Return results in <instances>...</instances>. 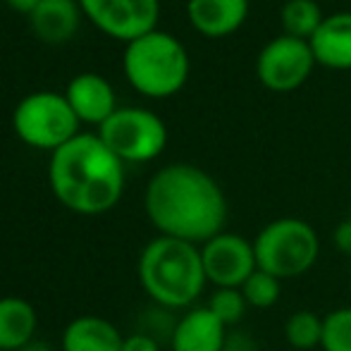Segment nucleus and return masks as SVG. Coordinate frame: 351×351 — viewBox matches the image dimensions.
Here are the masks:
<instances>
[{"label":"nucleus","mask_w":351,"mask_h":351,"mask_svg":"<svg viewBox=\"0 0 351 351\" xmlns=\"http://www.w3.org/2000/svg\"><path fill=\"white\" fill-rule=\"evenodd\" d=\"M146 215L162 237L206 244L225 232L227 199L206 170L172 162L151 177L143 196Z\"/></svg>","instance_id":"1"},{"label":"nucleus","mask_w":351,"mask_h":351,"mask_svg":"<svg viewBox=\"0 0 351 351\" xmlns=\"http://www.w3.org/2000/svg\"><path fill=\"white\" fill-rule=\"evenodd\" d=\"M48 180L62 206L82 215H101L120 201L125 162L98 134H77L53 151Z\"/></svg>","instance_id":"2"},{"label":"nucleus","mask_w":351,"mask_h":351,"mask_svg":"<svg viewBox=\"0 0 351 351\" xmlns=\"http://www.w3.org/2000/svg\"><path fill=\"white\" fill-rule=\"evenodd\" d=\"M139 282L162 308H186L206 287L201 246L175 237H156L139 256Z\"/></svg>","instance_id":"3"},{"label":"nucleus","mask_w":351,"mask_h":351,"mask_svg":"<svg viewBox=\"0 0 351 351\" xmlns=\"http://www.w3.org/2000/svg\"><path fill=\"white\" fill-rule=\"evenodd\" d=\"M122 67L130 84L148 98L175 96L189 79V53L172 34L156 32L127 43Z\"/></svg>","instance_id":"4"},{"label":"nucleus","mask_w":351,"mask_h":351,"mask_svg":"<svg viewBox=\"0 0 351 351\" xmlns=\"http://www.w3.org/2000/svg\"><path fill=\"white\" fill-rule=\"evenodd\" d=\"M254 254L258 270L280 282L301 278L320 256L318 232L299 217H278L256 234Z\"/></svg>","instance_id":"5"},{"label":"nucleus","mask_w":351,"mask_h":351,"mask_svg":"<svg viewBox=\"0 0 351 351\" xmlns=\"http://www.w3.org/2000/svg\"><path fill=\"white\" fill-rule=\"evenodd\" d=\"M12 125L17 136L34 148L58 151L79 134V117L74 115L65 93H29L14 108Z\"/></svg>","instance_id":"6"},{"label":"nucleus","mask_w":351,"mask_h":351,"mask_svg":"<svg viewBox=\"0 0 351 351\" xmlns=\"http://www.w3.org/2000/svg\"><path fill=\"white\" fill-rule=\"evenodd\" d=\"M98 136L122 162H148L162 153L167 127L156 112L143 108H117L101 127Z\"/></svg>","instance_id":"7"},{"label":"nucleus","mask_w":351,"mask_h":351,"mask_svg":"<svg viewBox=\"0 0 351 351\" xmlns=\"http://www.w3.org/2000/svg\"><path fill=\"white\" fill-rule=\"evenodd\" d=\"M315 65L318 62L308 41L282 34L261 48L256 58V74L265 88L275 93H289L306 84Z\"/></svg>","instance_id":"8"},{"label":"nucleus","mask_w":351,"mask_h":351,"mask_svg":"<svg viewBox=\"0 0 351 351\" xmlns=\"http://www.w3.org/2000/svg\"><path fill=\"white\" fill-rule=\"evenodd\" d=\"M82 12L108 36L132 43L156 32L158 0H79Z\"/></svg>","instance_id":"9"},{"label":"nucleus","mask_w":351,"mask_h":351,"mask_svg":"<svg viewBox=\"0 0 351 351\" xmlns=\"http://www.w3.org/2000/svg\"><path fill=\"white\" fill-rule=\"evenodd\" d=\"M201 261H204L206 280L215 285V289L222 287L239 289L258 270L254 241L234 232H220L206 244H201Z\"/></svg>","instance_id":"10"},{"label":"nucleus","mask_w":351,"mask_h":351,"mask_svg":"<svg viewBox=\"0 0 351 351\" xmlns=\"http://www.w3.org/2000/svg\"><path fill=\"white\" fill-rule=\"evenodd\" d=\"M65 98L72 106L74 115L79 117V122H88V125L101 127L117 110L115 91H112L110 82L96 72L77 74L67 84Z\"/></svg>","instance_id":"11"},{"label":"nucleus","mask_w":351,"mask_h":351,"mask_svg":"<svg viewBox=\"0 0 351 351\" xmlns=\"http://www.w3.org/2000/svg\"><path fill=\"white\" fill-rule=\"evenodd\" d=\"M227 328L210 313L208 306H201L184 313L172 328V351H225Z\"/></svg>","instance_id":"12"},{"label":"nucleus","mask_w":351,"mask_h":351,"mask_svg":"<svg viewBox=\"0 0 351 351\" xmlns=\"http://www.w3.org/2000/svg\"><path fill=\"white\" fill-rule=\"evenodd\" d=\"M186 14L199 34L208 38H225L246 22L249 0H189Z\"/></svg>","instance_id":"13"},{"label":"nucleus","mask_w":351,"mask_h":351,"mask_svg":"<svg viewBox=\"0 0 351 351\" xmlns=\"http://www.w3.org/2000/svg\"><path fill=\"white\" fill-rule=\"evenodd\" d=\"M308 43L318 65L330 70H351V12L325 17Z\"/></svg>","instance_id":"14"},{"label":"nucleus","mask_w":351,"mask_h":351,"mask_svg":"<svg viewBox=\"0 0 351 351\" xmlns=\"http://www.w3.org/2000/svg\"><path fill=\"white\" fill-rule=\"evenodd\" d=\"M27 17L41 41L65 43L77 34L82 5L77 0H41Z\"/></svg>","instance_id":"15"},{"label":"nucleus","mask_w":351,"mask_h":351,"mask_svg":"<svg viewBox=\"0 0 351 351\" xmlns=\"http://www.w3.org/2000/svg\"><path fill=\"white\" fill-rule=\"evenodd\" d=\"M125 337L120 330L98 315H79L65 328L60 339L62 351H122Z\"/></svg>","instance_id":"16"},{"label":"nucleus","mask_w":351,"mask_h":351,"mask_svg":"<svg viewBox=\"0 0 351 351\" xmlns=\"http://www.w3.org/2000/svg\"><path fill=\"white\" fill-rule=\"evenodd\" d=\"M36 308L27 299L3 296L0 299V351H19L36 339Z\"/></svg>","instance_id":"17"},{"label":"nucleus","mask_w":351,"mask_h":351,"mask_svg":"<svg viewBox=\"0 0 351 351\" xmlns=\"http://www.w3.org/2000/svg\"><path fill=\"white\" fill-rule=\"evenodd\" d=\"M280 19H282V29H285L287 36L311 41L325 17H323V10H320V5L315 3V0H287V3L282 5Z\"/></svg>","instance_id":"18"},{"label":"nucleus","mask_w":351,"mask_h":351,"mask_svg":"<svg viewBox=\"0 0 351 351\" xmlns=\"http://www.w3.org/2000/svg\"><path fill=\"white\" fill-rule=\"evenodd\" d=\"M285 339L296 351L323 347V318L313 311H296L285 323Z\"/></svg>","instance_id":"19"},{"label":"nucleus","mask_w":351,"mask_h":351,"mask_svg":"<svg viewBox=\"0 0 351 351\" xmlns=\"http://www.w3.org/2000/svg\"><path fill=\"white\" fill-rule=\"evenodd\" d=\"M282 282L273 275L263 273V270H256L244 285L239 287L244 291V299L249 304V308H273L275 304L280 301V291H282Z\"/></svg>","instance_id":"20"},{"label":"nucleus","mask_w":351,"mask_h":351,"mask_svg":"<svg viewBox=\"0 0 351 351\" xmlns=\"http://www.w3.org/2000/svg\"><path fill=\"white\" fill-rule=\"evenodd\" d=\"M210 313L220 320L225 328L230 325H237L249 311V304L244 299V291L234 289V287H222V289H215L208 301Z\"/></svg>","instance_id":"21"},{"label":"nucleus","mask_w":351,"mask_h":351,"mask_svg":"<svg viewBox=\"0 0 351 351\" xmlns=\"http://www.w3.org/2000/svg\"><path fill=\"white\" fill-rule=\"evenodd\" d=\"M323 351H351V306L330 311L323 318Z\"/></svg>","instance_id":"22"},{"label":"nucleus","mask_w":351,"mask_h":351,"mask_svg":"<svg viewBox=\"0 0 351 351\" xmlns=\"http://www.w3.org/2000/svg\"><path fill=\"white\" fill-rule=\"evenodd\" d=\"M122 351H160V342L146 332H134L130 337H125Z\"/></svg>","instance_id":"23"},{"label":"nucleus","mask_w":351,"mask_h":351,"mask_svg":"<svg viewBox=\"0 0 351 351\" xmlns=\"http://www.w3.org/2000/svg\"><path fill=\"white\" fill-rule=\"evenodd\" d=\"M335 246L351 258V217L337 225V230H335Z\"/></svg>","instance_id":"24"},{"label":"nucleus","mask_w":351,"mask_h":351,"mask_svg":"<svg viewBox=\"0 0 351 351\" xmlns=\"http://www.w3.org/2000/svg\"><path fill=\"white\" fill-rule=\"evenodd\" d=\"M5 3L10 5L12 10H17V12H24V14H29L34 8H36L41 0H5Z\"/></svg>","instance_id":"25"},{"label":"nucleus","mask_w":351,"mask_h":351,"mask_svg":"<svg viewBox=\"0 0 351 351\" xmlns=\"http://www.w3.org/2000/svg\"><path fill=\"white\" fill-rule=\"evenodd\" d=\"M19 351H53V347L48 342H43V339H32L27 347H22Z\"/></svg>","instance_id":"26"},{"label":"nucleus","mask_w":351,"mask_h":351,"mask_svg":"<svg viewBox=\"0 0 351 351\" xmlns=\"http://www.w3.org/2000/svg\"><path fill=\"white\" fill-rule=\"evenodd\" d=\"M349 280H351V258H349Z\"/></svg>","instance_id":"27"},{"label":"nucleus","mask_w":351,"mask_h":351,"mask_svg":"<svg viewBox=\"0 0 351 351\" xmlns=\"http://www.w3.org/2000/svg\"><path fill=\"white\" fill-rule=\"evenodd\" d=\"M349 217H351V215H349Z\"/></svg>","instance_id":"28"}]
</instances>
